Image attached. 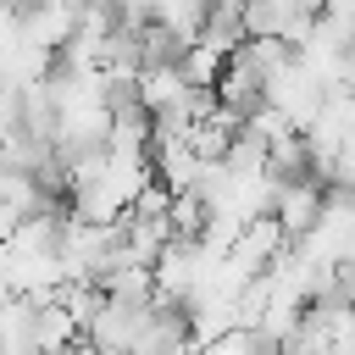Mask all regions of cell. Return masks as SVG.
I'll return each mask as SVG.
<instances>
[{"instance_id": "cell-1", "label": "cell", "mask_w": 355, "mask_h": 355, "mask_svg": "<svg viewBox=\"0 0 355 355\" xmlns=\"http://www.w3.org/2000/svg\"><path fill=\"white\" fill-rule=\"evenodd\" d=\"M150 22L166 33V39H178L183 50L200 39V22H205V6L200 0H161V6H150Z\"/></svg>"}]
</instances>
